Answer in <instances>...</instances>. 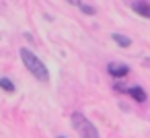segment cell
Returning a JSON list of instances; mask_svg holds the SVG:
<instances>
[{"instance_id": "cell-1", "label": "cell", "mask_w": 150, "mask_h": 138, "mask_svg": "<svg viewBox=\"0 0 150 138\" xmlns=\"http://www.w3.org/2000/svg\"><path fill=\"white\" fill-rule=\"evenodd\" d=\"M21 60H23V64L27 66V70L37 78V80H41V83H47L50 80V72H47V68H45V64L31 52V50H27V48H21Z\"/></svg>"}, {"instance_id": "cell-2", "label": "cell", "mask_w": 150, "mask_h": 138, "mask_svg": "<svg viewBox=\"0 0 150 138\" xmlns=\"http://www.w3.org/2000/svg\"><path fill=\"white\" fill-rule=\"evenodd\" d=\"M72 126L78 132L80 138H99V130L95 128V124L84 113H80V111H74L72 113Z\"/></svg>"}, {"instance_id": "cell-3", "label": "cell", "mask_w": 150, "mask_h": 138, "mask_svg": "<svg viewBox=\"0 0 150 138\" xmlns=\"http://www.w3.org/2000/svg\"><path fill=\"white\" fill-rule=\"evenodd\" d=\"M107 72H109L111 76H115V78H123V76L129 72V66L123 64V62H109V64H107Z\"/></svg>"}, {"instance_id": "cell-4", "label": "cell", "mask_w": 150, "mask_h": 138, "mask_svg": "<svg viewBox=\"0 0 150 138\" xmlns=\"http://www.w3.org/2000/svg\"><path fill=\"white\" fill-rule=\"evenodd\" d=\"M127 6H132V11H136L138 15H142V17H148V19H150V2H142V0H134V2H129Z\"/></svg>"}, {"instance_id": "cell-5", "label": "cell", "mask_w": 150, "mask_h": 138, "mask_svg": "<svg viewBox=\"0 0 150 138\" xmlns=\"http://www.w3.org/2000/svg\"><path fill=\"white\" fill-rule=\"evenodd\" d=\"M127 93L132 95V99H136L138 103H144L146 101V91L142 87H127Z\"/></svg>"}, {"instance_id": "cell-6", "label": "cell", "mask_w": 150, "mask_h": 138, "mask_svg": "<svg viewBox=\"0 0 150 138\" xmlns=\"http://www.w3.org/2000/svg\"><path fill=\"white\" fill-rule=\"evenodd\" d=\"M111 39H115V43L121 46V48H129V46H132V39H129L127 35H123V33H113Z\"/></svg>"}, {"instance_id": "cell-7", "label": "cell", "mask_w": 150, "mask_h": 138, "mask_svg": "<svg viewBox=\"0 0 150 138\" xmlns=\"http://www.w3.org/2000/svg\"><path fill=\"white\" fill-rule=\"evenodd\" d=\"M0 89H4L6 93H13L15 91V83L11 78H6V76H0Z\"/></svg>"}, {"instance_id": "cell-8", "label": "cell", "mask_w": 150, "mask_h": 138, "mask_svg": "<svg viewBox=\"0 0 150 138\" xmlns=\"http://www.w3.org/2000/svg\"><path fill=\"white\" fill-rule=\"evenodd\" d=\"M78 4V9L82 11V13H86V15H95L97 13V9L93 6V4H86V2H76Z\"/></svg>"}, {"instance_id": "cell-9", "label": "cell", "mask_w": 150, "mask_h": 138, "mask_svg": "<svg viewBox=\"0 0 150 138\" xmlns=\"http://www.w3.org/2000/svg\"><path fill=\"white\" fill-rule=\"evenodd\" d=\"M113 89H115V91H119V93H123V91H127V89H125V87H123V85H119V83H117V85H115V87H113Z\"/></svg>"}, {"instance_id": "cell-10", "label": "cell", "mask_w": 150, "mask_h": 138, "mask_svg": "<svg viewBox=\"0 0 150 138\" xmlns=\"http://www.w3.org/2000/svg\"><path fill=\"white\" fill-rule=\"evenodd\" d=\"M58 138H66V136H58Z\"/></svg>"}]
</instances>
